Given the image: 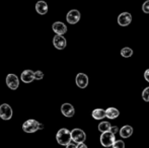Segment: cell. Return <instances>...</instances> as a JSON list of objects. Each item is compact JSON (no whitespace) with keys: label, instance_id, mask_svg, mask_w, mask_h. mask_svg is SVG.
<instances>
[{"label":"cell","instance_id":"8992f818","mask_svg":"<svg viewBox=\"0 0 149 148\" xmlns=\"http://www.w3.org/2000/svg\"><path fill=\"white\" fill-rule=\"evenodd\" d=\"M12 117V109L9 105L3 104L0 106V118L2 120H10Z\"/></svg>","mask_w":149,"mask_h":148},{"label":"cell","instance_id":"5bb4252c","mask_svg":"<svg viewBox=\"0 0 149 148\" xmlns=\"http://www.w3.org/2000/svg\"><path fill=\"white\" fill-rule=\"evenodd\" d=\"M36 11L39 14H42V15L46 14L48 12V4L45 1H43V0L38 1L36 3Z\"/></svg>","mask_w":149,"mask_h":148},{"label":"cell","instance_id":"484cf974","mask_svg":"<svg viewBox=\"0 0 149 148\" xmlns=\"http://www.w3.org/2000/svg\"><path fill=\"white\" fill-rule=\"evenodd\" d=\"M66 148H77V145L73 144V143H69V144L66 146Z\"/></svg>","mask_w":149,"mask_h":148},{"label":"cell","instance_id":"603a6c76","mask_svg":"<svg viewBox=\"0 0 149 148\" xmlns=\"http://www.w3.org/2000/svg\"><path fill=\"white\" fill-rule=\"evenodd\" d=\"M43 77H44V73L42 71L38 70V71L35 72V79H37V80H41V79H43Z\"/></svg>","mask_w":149,"mask_h":148},{"label":"cell","instance_id":"52a82bcc","mask_svg":"<svg viewBox=\"0 0 149 148\" xmlns=\"http://www.w3.org/2000/svg\"><path fill=\"white\" fill-rule=\"evenodd\" d=\"M66 19L67 22L70 24H75L79 22L80 19V12L76 9H72L67 13L66 15Z\"/></svg>","mask_w":149,"mask_h":148},{"label":"cell","instance_id":"8fae6325","mask_svg":"<svg viewBox=\"0 0 149 148\" xmlns=\"http://www.w3.org/2000/svg\"><path fill=\"white\" fill-rule=\"evenodd\" d=\"M61 113L64 115L67 118H71V117L74 116L75 110L73 108V106L71 104H63L62 107H61Z\"/></svg>","mask_w":149,"mask_h":148},{"label":"cell","instance_id":"44dd1931","mask_svg":"<svg viewBox=\"0 0 149 148\" xmlns=\"http://www.w3.org/2000/svg\"><path fill=\"white\" fill-rule=\"evenodd\" d=\"M142 99L145 101H149V86L146 87L142 92Z\"/></svg>","mask_w":149,"mask_h":148},{"label":"cell","instance_id":"cb8c5ba5","mask_svg":"<svg viewBox=\"0 0 149 148\" xmlns=\"http://www.w3.org/2000/svg\"><path fill=\"white\" fill-rule=\"evenodd\" d=\"M111 132L114 133V134H116L117 132H119V128L117 126H112V128H111Z\"/></svg>","mask_w":149,"mask_h":148},{"label":"cell","instance_id":"277c9868","mask_svg":"<svg viewBox=\"0 0 149 148\" xmlns=\"http://www.w3.org/2000/svg\"><path fill=\"white\" fill-rule=\"evenodd\" d=\"M71 138L72 141L77 144L79 143H84V141L86 140V134L84 133V131H82L81 129H73L71 131Z\"/></svg>","mask_w":149,"mask_h":148},{"label":"cell","instance_id":"6da1fadb","mask_svg":"<svg viewBox=\"0 0 149 148\" xmlns=\"http://www.w3.org/2000/svg\"><path fill=\"white\" fill-rule=\"evenodd\" d=\"M56 139H57V142L60 145L67 146L69 143H71V140H72V138H71V132L68 129H65V128L60 129L57 132Z\"/></svg>","mask_w":149,"mask_h":148},{"label":"cell","instance_id":"ffe728a7","mask_svg":"<svg viewBox=\"0 0 149 148\" xmlns=\"http://www.w3.org/2000/svg\"><path fill=\"white\" fill-rule=\"evenodd\" d=\"M113 148H125V143L122 140H117L115 141V143L113 144Z\"/></svg>","mask_w":149,"mask_h":148},{"label":"cell","instance_id":"ac0fdd59","mask_svg":"<svg viewBox=\"0 0 149 148\" xmlns=\"http://www.w3.org/2000/svg\"><path fill=\"white\" fill-rule=\"evenodd\" d=\"M111 128H112V125H111V123H109V122H102V123H100V125H98V130H100L102 133L109 132V131L111 130Z\"/></svg>","mask_w":149,"mask_h":148},{"label":"cell","instance_id":"3957f363","mask_svg":"<svg viewBox=\"0 0 149 148\" xmlns=\"http://www.w3.org/2000/svg\"><path fill=\"white\" fill-rule=\"evenodd\" d=\"M22 130L26 133H35L40 130V123L36 120H28L22 124Z\"/></svg>","mask_w":149,"mask_h":148},{"label":"cell","instance_id":"5b68a950","mask_svg":"<svg viewBox=\"0 0 149 148\" xmlns=\"http://www.w3.org/2000/svg\"><path fill=\"white\" fill-rule=\"evenodd\" d=\"M6 85H7L8 87H9L10 89H12V90H15V89H17L18 85H19V79H18V77L16 76L15 74H8L7 76H6Z\"/></svg>","mask_w":149,"mask_h":148},{"label":"cell","instance_id":"2e32d148","mask_svg":"<svg viewBox=\"0 0 149 148\" xmlns=\"http://www.w3.org/2000/svg\"><path fill=\"white\" fill-rule=\"evenodd\" d=\"M92 118L94 120H102L104 118H106L107 115H106V111L102 109H95L92 111V114H91Z\"/></svg>","mask_w":149,"mask_h":148},{"label":"cell","instance_id":"ba28073f","mask_svg":"<svg viewBox=\"0 0 149 148\" xmlns=\"http://www.w3.org/2000/svg\"><path fill=\"white\" fill-rule=\"evenodd\" d=\"M132 22V15L129 12H123L118 16V24L121 26H128Z\"/></svg>","mask_w":149,"mask_h":148},{"label":"cell","instance_id":"9c48e42d","mask_svg":"<svg viewBox=\"0 0 149 148\" xmlns=\"http://www.w3.org/2000/svg\"><path fill=\"white\" fill-rule=\"evenodd\" d=\"M66 39L62 36V35H56L53 39V45L56 49L58 50H63L66 47Z\"/></svg>","mask_w":149,"mask_h":148},{"label":"cell","instance_id":"4316f807","mask_svg":"<svg viewBox=\"0 0 149 148\" xmlns=\"http://www.w3.org/2000/svg\"><path fill=\"white\" fill-rule=\"evenodd\" d=\"M77 148H87V146L84 143H79V144H77Z\"/></svg>","mask_w":149,"mask_h":148},{"label":"cell","instance_id":"7402d4cb","mask_svg":"<svg viewBox=\"0 0 149 148\" xmlns=\"http://www.w3.org/2000/svg\"><path fill=\"white\" fill-rule=\"evenodd\" d=\"M142 9H143V12L145 13H149V0H146L145 2L142 5Z\"/></svg>","mask_w":149,"mask_h":148},{"label":"cell","instance_id":"7c38bea8","mask_svg":"<svg viewBox=\"0 0 149 148\" xmlns=\"http://www.w3.org/2000/svg\"><path fill=\"white\" fill-rule=\"evenodd\" d=\"M20 79H22V82H24V83L33 82V79H35V72L30 69L24 70V71H22V73L20 74Z\"/></svg>","mask_w":149,"mask_h":148},{"label":"cell","instance_id":"4fadbf2b","mask_svg":"<svg viewBox=\"0 0 149 148\" xmlns=\"http://www.w3.org/2000/svg\"><path fill=\"white\" fill-rule=\"evenodd\" d=\"M52 28H53V31L57 35H62V36L64 34H66V32H67V26L61 22H54L53 26H52Z\"/></svg>","mask_w":149,"mask_h":148},{"label":"cell","instance_id":"7a4b0ae2","mask_svg":"<svg viewBox=\"0 0 149 148\" xmlns=\"http://www.w3.org/2000/svg\"><path fill=\"white\" fill-rule=\"evenodd\" d=\"M115 141H116V136H115L114 133H112L111 131L102 133V135H100V144L104 147L113 146Z\"/></svg>","mask_w":149,"mask_h":148},{"label":"cell","instance_id":"e0dca14e","mask_svg":"<svg viewBox=\"0 0 149 148\" xmlns=\"http://www.w3.org/2000/svg\"><path fill=\"white\" fill-rule=\"evenodd\" d=\"M106 115H107V118L111 119V120H114V119L118 118L120 112L119 110H117L116 108H109V109L106 110Z\"/></svg>","mask_w":149,"mask_h":148},{"label":"cell","instance_id":"d4e9b609","mask_svg":"<svg viewBox=\"0 0 149 148\" xmlns=\"http://www.w3.org/2000/svg\"><path fill=\"white\" fill-rule=\"evenodd\" d=\"M144 78H145L146 81L149 82V69L145 70V72H144Z\"/></svg>","mask_w":149,"mask_h":148},{"label":"cell","instance_id":"83f0119b","mask_svg":"<svg viewBox=\"0 0 149 148\" xmlns=\"http://www.w3.org/2000/svg\"><path fill=\"white\" fill-rule=\"evenodd\" d=\"M42 129H44V125L40 123V130H42Z\"/></svg>","mask_w":149,"mask_h":148},{"label":"cell","instance_id":"30bf717a","mask_svg":"<svg viewBox=\"0 0 149 148\" xmlns=\"http://www.w3.org/2000/svg\"><path fill=\"white\" fill-rule=\"evenodd\" d=\"M75 81H76V84L78 87H80V88H85V87L87 86V84H88V77L84 73H78L76 75Z\"/></svg>","mask_w":149,"mask_h":148},{"label":"cell","instance_id":"9a60e30c","mask_svg":"<svg viewBox=\"0 0 149 148\" xmlns=\"http://www.w3.org/2000/svg\"><path fill=\"white\" fill-rule=\"evenodd\" d=\"M119 132H120V136H121L122 138H129V137L133 134V128H132L131 126H129V125H126V126L122 127V128L120 129Z\"/></svg>","mask_w":149,"mask_h":148},{"label":"cell","instance_id":"d6986e66","mask_svg":"<svg viewBox=\"0 0 149 148\" xmlns=\"http://www.w3.org/2000/svg\"><path fill=\"white\" fill-rule=\"evenodd\" d=\"M121 55L123 56L124 58H129L133 55V50L129 47H125L121 50Z\"/></svg>","mask_w":149,"mask_h":148}]
</instances>
